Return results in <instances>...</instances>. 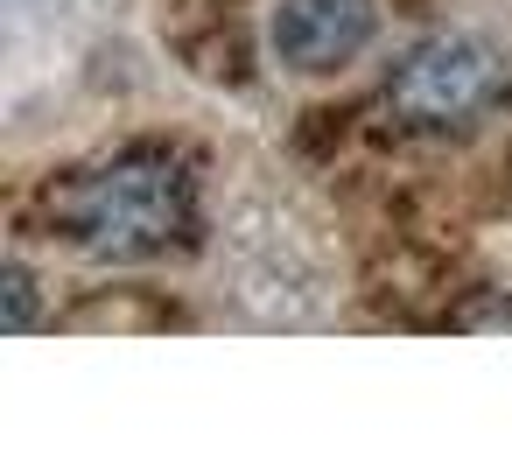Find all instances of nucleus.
Returning <instances> with one entry per match:
<instances>
[{
  "instance_id": "obj_1",
  "label": "nucleus",
  "mask_w": 512,
  "mask_h": 463,
  "mask_svg": "<svg viewBox=\"0 0 512 463\" xmlns=\"http://www.w3.org/2000/svg\"><path fill=\"white\" fill-rule=\"evenodd\" d=\"M57 225L92 260H155L190 232V169L162 148L113 155L57 190Z\"/></svg>"
},
{
  "instance_id": "obj_2",
  "label": "nucleus",
  "mask_w": 512,
  "mask_h": 463,
  "mask_svg": "<svg viewBox=\"0 0 512 463\" xmlns=\"http://www.w3.org/2000/svg\"><path fill=\"white\" fill-rule=\"evenodd\" d=\"M505 85H512L505 43H491V36H477V29H442V36L414 43V50L393 64L386 106H393V120L442 134V127L484 120V113L505 99Z\"/></svg>"
},
{
  "instance_id": "obj_3",
  "label": "nucleus",
  "mask_w": 512,
  "mask_h": 463,
  "mask_svg": "<svg viewBox=\"0 0 512 463\" xmlns=\"http://www.w3.org/2000/svg\"><path fill=\"white\" fill-rule=\"evenodd\" d=\"M372 29H379L372 0H281L267 22V43H274V64L316 78V71L351 64L372 43Z\"/></svg>"
}]
</instances>
